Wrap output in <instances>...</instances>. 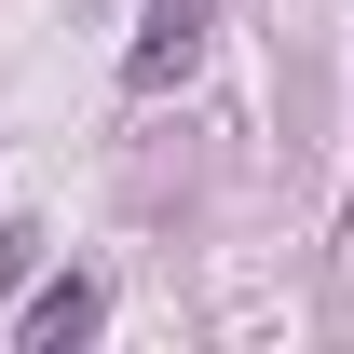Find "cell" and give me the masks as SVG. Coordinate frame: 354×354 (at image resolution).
<instances>
[{"mask_svg": "<svg viewBox=\"0 0 354 354\" xmlns=\"http://www.w3.org/2000/svg\"><path fill=\"white\" fill-rule=\"evenodd\" d=\"M205 14H218V0H150V28H136V55H123V82H136V95H164L177 68L205 55Z\"/></svg>", "mask_w": 354, "mask_h": 354, "instance_id": "obj_1", "label": "cell"}, {"mask_svg": "<svg viewBox=\"0 0 354 354\" xmlns=\"http://www.w3.org/2000/svg\"><path fill=\"white\" fill-rule=\"evenodd\" d=\"M95 313H109V300H95V286H82V272H55V286H41V300H28V313H14V341H95Z\"/></svg>", "mask_w": 354, "mask_h": 354, "instance_id": "obj_2", "label": "cell"}]
</instances>
